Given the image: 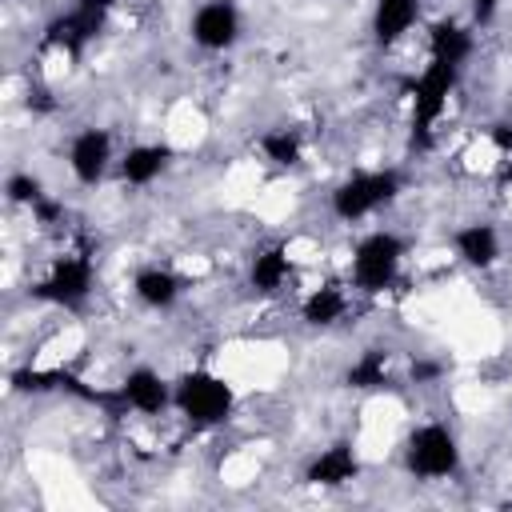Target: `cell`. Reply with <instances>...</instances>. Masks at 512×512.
Instances as JSON below:
<instances>
[{
    "instance_id": "cell-1",
    "label": "cell",
    "mask_w": 512,
    "mask_h": 512,
    "mask_svg": "<svg viewBox=\"0 0 512 512\" xmlns=\"http://www.w3.org/2000/svg\"><path fill=\"white\" fill-rule=\"evenodd\" d=\"M408 244L404 236H396L392 228H372L356 240L352 256H348V284L360 296H380L396 284L400 268H404Z\"/></svg>"
},
{
    "instance_id": "cell-2",
    "label": "cell",
    "mask_w": 512,
    "mask_h": 512,
    "mask_svg": "<svg viewBox=\"0 0 512 512\" xmlns=\"http://www.w3.org/2000/svg\"><path fill=\"white\" fill-rule=\"evenodd\" d=\"M172 412H180L192 428H220L236 412V388L228 384V376L196 364V368H188V372L176 376Z\"/></svg>"
},
{
    "instance_id": "cell-3",
    "label": "cell",
    "mask_w": 512,
    "mask_h": 512,
    "mask_svg": "<svg viewBox=\"0 0 512 512\" xmlns=\"http://www.w3.org/2000/svg\"><path fill=\"white\" fill-rule=\"evenodd\" d=\"M404 472L424 480V484H440L452 480L464 464V448L452 424L444 420H424L404 436Z\"/></svg>"
},
{
    "instance_id": "cell-4",
    "label": "cell",
    "mask_w": 512,
    "mask_h": 512,
    "mask_svg": "<svg viewBox=\"0 0 512 512\" xmlns=\"http://www.w3.org/2000/svg\"><path fill=\"white\" fill-rule=\"evenodd\" d=\"M400 192H404V176L396 168H360L328 192V208L340 224H360L380 208L396 204Z\"/></svg>"
},
{
    "instance_id": "cell-5",
    "label": "cell",
    "mask_w": 512,
    "mask_h": 512,
    "mask_svg": "<svg viewBox=\"0 0 512 512\" xmlns=\"http://www.w3.org/2000/svg\"><path fill=\"white\" fill-rule=\"evenodd\" d=\"M460 76H464V68L428 56V64L420 68V76L412 80V128L420 136H432L436 132V124L448 112V100H452Z\"/></svg>"
},
{
    "instance_id": "cell-6",
    "label": "cell",
    "mask_w": 512,
    "mask_h": 512,
    "mask_svg": "<svg viewBox=\"0 0 512 512\" xmlns=\"http://www.w3.org/2000/svg\"><path fill=\"white\" fill-rule=\"evenodd\" d=\"M92 288H96V260L88 252H64L52 260V268L32 288V296L56 308H80L88 304Z\"/></svg>"
},
{
    "instance_id": "cell-7",
    "label": "cell",
    "mask_w": 512,
    "mask_h": 512,
    "mask_svg": "<svg viewBox=\"0 0 512 512\" xmlns=\"http://www.w3.org/2000/svg\"><path fill=\"white\" fill-rule=\"evenodd\" d=\"M64 160H68V172H72V180H76L80 188H96V184L116 168L120 156H116V140H112L108 128L84 124V128L72 132Z\"/></svg>"
},
{
    "instance_id": "cell-8",
    "label": "cell",
    "mask_w": 512,
    "mask_h": 512,
    "mask_svg": "<svg viewBox=\"0 0 512 512\" xmlns=\"http://www.w3.org/2000/svg\"><path fill=\"white\" fill-rule=\"evenodd\" d=\"M244 36V12L236 0H200L188 16V40L200 52H228Z\"/></svg>"
},
{
    "instance_id": "cell-9",
    "label": "cell",
    "mask_w": 512,
    "mask_h": 512,
    "mask_svg": "<svg viewBox=\"0 0 512 512\" xmlns=\"http://www.w3.org/2000/svg\"><path fill=\"white\" fill-rule=\"evenodd\" d=\"M112 8H116V0H76L68 12H60V16L48 20L44 44L48 48H60V52H80L92 36L104 32Z\"/></svg>"
},
{
    "instance_id": "cell-10",
    "label": "cell",
    "mask_w": 512,
    "mask_h": 512,
    "mask_svg": "<svg viewBox=\"0 0 512 512\" xmlns=\"http://www.w3.org/2000/svg\"><path fill=\"white\" fill-rule=\"evenodd\" d=\"M120 404L136 416H164L172 412V400H176V380H168L160 368L152 364H136L124 372L120 388H116Z\"/></svg>"
},
{
    "instance_id": "cell-11",
    "label": "cell",
    "mask_w": 512,
    "mask_h": 512,
    "mask_svg": "<svg viewBox=\"0 0 512 512\" xmlns=\"http://www.w3.org/2000/svg\"><path fill=\"white\" fill-rule=\"evenodd\" d=\"M452 252H456L460 264H468V268H476V272H488V268H496L500 256H504V236H500V228L488 224V220H468V224H460V228L452 232Z\"/></svg>"
},
{
    "instance_id": "cell-12",
    "label": "cell",
    "mask_w": 512,
    "mask_h": 512,
    "mask_svg": "<svg viewBox=\"0 0 512 512\" xmlns=\"http://www.w3.org/2000/svg\"><path fill=\"white\" fill-rule=\"evenodd\" d=\"M168 164H172V148H168V144H160V140H140V144H132V148L120 152L116 176H120L128 188H148V184H156V180L168 172Z\"/></svg>"
},
{
    "instance_id": "cell-13",
    "label": "cell",
    "mask_w": 512,
    "mask_h": 512,
    "mask_svg": "<svg viewBox=\"0 0 512 512\" xmlns=\"http://www.w3.org/2000/svg\"><path fill=\"white\" fill-rule=\"evenodd\" d=\"M356 476H360V456L348 440H336V444L320 448L304 468V484H312V488H344Z\"/></svg>"
},
{
    "instance_id": "cell-14",
    "label": "cell",
    "mask_w": 512,
    "mask_h": 512,
    "mask_svg": "<svg viewBox=\"0 0 512 512\" xmlns=\"http://www.w3.org/2000/svg\"><path fill=\"white\" fill-rule=\"evenodd\" d=\"M296 276V264L288 256L284 244H268V248H256L252 260H248V288L256 296H280Z\"/></svg>"
},
{
    "instance_id": "cell-15",
    "label": "cell",
    "mask_w": 512,
    "mask_h": 512,
    "mask_svg": "<svg viewBox=\"0 0 512 512\" xmlns=\"http://www.w3.org/2000/svg\"><path fill=\"white\" fill-rule=\"evenodd\" d=\"M424 16V0H372V40L380 48L400 44Z\"/></svg>"
},
{
    "instance_id": "cell-16",
    "label": "cell",
    "mask_w": 512,
    "mask_h": 512,
    "mask_svg": "<svg viewBox=\"0 0 512 512\" xmlns=\"http://www.w3.org/2000/svg\"><path fill=\"white\" fill-rule=\"evenodd\" d=\"M132 296H136V304H144L152 312H168L184 296V280L164 264H144L132 272Z\"/></svg>"
},
{
    "instance_id": "cell-17",
    "label": "cell",
    "mask_w": 512,
    "mask_h": 512,
    "mask_svg": "<svg viewBox=\"0 0 512 512\" xmlns=\"http://www.w3.org/2000/svg\"><path fill=\"white\" fill-rule=\"evenodd\" d=\"M352 288V284H348ZM348 288L344 284H320V288H308V296L300 300V320L308 328H336L344 316H348Z\"/></svg>"
},
{
    "instance_id": "cell-18",
    "label": "cell",
    "mask_w": 512,
    "mask_h": 512,
    "mask_svg": "<svg viewBox=\"0 0 512 512\" xmlns=\"http://www.w3.org/2000/svg\"><path fill=\"white\" fill-rule=\"evenodd\" d=\"M472 32H476L472 24H456V20H440V24H432V32H428V56L464 68V64L472 60V48H476Z\"/></svg>"
},
{
    "instance_id": "cell-19",
    "label": "cell",
    "mask_w": 512,
    "mask_h": 512,
    "mask_svg": "<svg viewBox=\"0 0 512 512\" xmlns=\"http://www.w3.org/2000/svg\"><path fill=\"white\" fill-rule=\"evenodd\" d=\"M260 152H264V160L276 164V168H296V164L304 160V140H300L296 128H268V132L260 136Z\"/></svg>"
},
{
    "instance_id": "cell-20",
    "label": "cell",
    "mask_w": 512,
    "mask_h": 512,
    "mask_svg": "<svg viewBox=\"0 0 512 512\" xmlns=\"http://www.w3.org/2000/svg\"><path fill=\"white\" fill-rule=\"evenodd\" d=\"M388 380V352L384 348H372V352H360L348 368V384L352 388H380Z\"/></svg>"
},
{
    "instance_id": "cell-21",
    "label": "cell",
    "mask_w": 512,
    "mask_h": 512,
    "mask_svg": "<svg viewBox=\"0 0 512 512\" xmlns=\"http://www.w3.org/2000/svg\"><path fill=\"white\" fill-rule=\"evenodd\" d=\"M44 196V188H40V180L36 176H28V172H16V176H8V200L12 204H36Z\"/></svg>"
},
{
    "instance_id": "cell-22",
    "label": "cell",
    "mask_w": 512,
    "mask_h": 512,
    "mask_svg": "<svg viewBox=\"0 0 512 512\" xmlns=\"http://www.w3.org/2000/svg\"><path fill=\"white\" fill-rule=\"evenodd\" d=\"M496 4L500 0H472V28H484L496 16Z\"/></svg>"
}]
</instances>
